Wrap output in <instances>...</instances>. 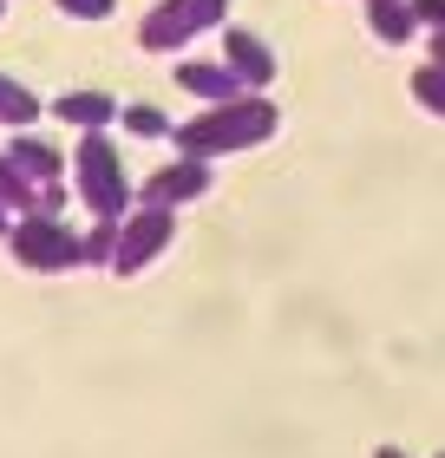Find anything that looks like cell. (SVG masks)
Returning <instances> with one entry per match:
<instances>
[{
  "instance_id": "9c48e42d",
  "label": "cell",
  "mask_w": 445,
  "mask_h": 458,
  "mask_svg": "<svg viewBox=\"0 0 445 458\" xmlns=\"http://www.w3.org/2000/svg\"><path fill=\"white\" fill-rule=\"evenodd\" d=\"M7 157H13L20 171H27V177L39 183V191H47V183H59V177H66V157H59V151H53L47 138H33V131H20V138L7 144Z\"/></svg>"
},
{
  "instance_id": "52a82bcc",
  "label": "cell",
  "mask_w": 445,
  "mask_h": 458,
  "mask_svg": "<svg viewBox=\"0 0 445 458\" xmlns=\"http://www.w3.org/2000/svg\"><path fill=\"white\" fill-rule=\"evenodd\" d=\"M177 86L197 98V106H229V98H243V72L229 66V59H184L177 66Z\"/></svg>"
},
{
  "instance_id": "5bb4252c",
  "label": "cell",
  "mask_w": 445,
  "mask_h": 458,
  "mask_svg": "<svg viewBox=\"0 0 445 458\" xmlns=\"http://www.w3.org/2000/svg\"><path fill=\"white\" fill-rule=\"evenodd\" d=\"M118 124H124L132 138H171V131H177V124L164 118L158 106H124V112H118Z\"/></svg>"
},
{
  "instance_id": "8fae6325",
  "label": "cell",
  "mask_w": 445,
  "mask_h": 458,
  "mask_svg": "<svg viewBox=\"0 0 445 458\" xmlns=\"http://www.w3.org/2000/svg\"><path fill=\"white\" fill-rule=\"evenodd\" d=\"M367 20H373V39H387V47H406V33H419L413 0H367Z\"/></svg>"
},
{
  "instance_id": "44dd1931",
  "label": "cell",
  "mask_w": 445,
  "mask_h": 458,
  "mask_svg": "<svg viewBox=\"0 0 445 458\" xmlns=\"http://www.w3.org/2000/svg\"><path fill=\"white\" fill-rule=\"evenodd\" d=\"M380 458H406V452H399V445H380Z\"/></svg>"
},
{
  "instance_id": "277c9868",
  "label": "cell",
  "mask_w": 445,
  "mask_h": 458,
  "mask_svg": "<svg viewBox=\"0 0 445 458\" xmlns=\"http://www.w3.org/2000/svg\"><path fill=\"white\" fill-rule=\"evenodd\" d=\"M7 249L20 268H33V276H59V268H79V236L59 216H13L7 229Z\"/></svg>"
},
{
  "instance_id": "ffe728a7",
  "label": "cell",
  "mask_w": 445,
  "mask_h": 458,
  "mask_svg": "<svg viewBox=\"0 0 445 458\" xmlns=\"http://www.w3.org/2000/svg\"><path fill=\"white\" fill-rule=\"evenodd\" d=\"M7 229H13V210H7V203H0V236H7Z\"/></svg>"
},
{
  "instance_id": "2e32d148",
  "label": "cell",
  "mask_w": 445,
  "mask_h": 458,
  "mask_svg": "<svg viewBox=\"0 0 445 458\" xmlns=\"http://www.w3.org/2000/svg\"><path fill=\"white\" fill-rule=\"evenodd\" d=\"M413 98H419L432 118H445V66H419V72H413Z\"/></svg>"
},
{
  "instance_id": "5b68a950",
  "label": "cell",
  "mask_w": 445,
  "mask_h": 458,
  "mask_svg": "<svg viewBox=\"0 0 445 458\" xmlns=\"http://www.w3.org/2000/svg\"><path fill=\"white\" fill-rule=\"evenodd\" d=\"M171 229H177V216H171V210H151V203H138L132 216H118L112 276H138L144 262H158L164 249H171Z\"/></svg>"
},
{
  "instance_id": "6da1fadb",
  "label": "cell",
  "mask_w": 445,
  "mask_h": 458,
  "mask_svg": "<svg viewBox=\"0 0 445 458\" xmlns=\"http://www.w3.org/2000/svg\"><path fill=\"white\" fill-rule=\"evenodd\" d=\"M177 151L184 157H229V151H249V144H269L275 138V106L262 92H243L229 98V106H203L190 124H177Z\"/></svg>"
},
{
  "instance_id": "e0dca14e",
  "label": "cell",
  "mask_w": 445,
  "mask_h": 458,
  "mask_svg": "<svg viewBox=\"0 0 445 458\" xmlns=\"http://www.w3.org/2000/svg\"><path fill=\"white\" fill-rule=\"evenodd\" d=\"M112 7H118V0H59V13H66V20H105Z\"/></svg>"
},
{
  "instance_id": "7c38bea8",
  "label": "cell",
  "mask_w": 445,
  "mask_h": 458,
  "mask_svg": "<svg viewBox=\"0 0 445 458\" xmlns=\"http://www.w3.org/2000/svg\"><path fill=\"white\" fill-rule=\"evenodd\" d=\"M39 197H47V191H39V183L20 171L7 151H0V203H7L13 216H39Z\"/></svg>"
},
{
  "instance_id": "9a60e30c",
  "label": "cell",
  "mask_w": 445,
  "mask_h": 458,
  "mask_svg": "<svg viewBox=\"0 0 445 458\" xmlns=\"http://www.w3.org/2000/svg\"><path fill=\"white\" fill-rule=\"evenodd\" d=\"M112 249H118V223H92V236H79V262L112 268Z\"/></svg>"
},
{
  "instance_id": "ac0fdd59",
  "label": "cell",
  "mask_w": 445,
  "mask_h": 458,
  "mask_svg": "<svg viewBox=\"0 0 445 458\" xmlns=\"http://www.w3.org/2000/svg\"><path fill=\"white\" fill-rule=\"evenodd\" d=\"M413 20L432 27V33H445V0H413Z\"/></svg>"
},
{
  "instance_id": "30bf717a",
  "label": "cell",
  "mask_w": 445,
  "mask_h": 458,
  "mask_svg": "<svg viewBox=\"0 0 445 458\" xmlns=\"http://www.w3.org/2000/svg\"><path fill=\"white\" fill-rule=\"evenodd\" d=\"M53 118L59 124H79V131H105V124L118 118V106L105 92H66V98H53Z\"/></svg>"
},
{
  "instance_id": "7a4b0ae2",
  "label": "cell",
  "mask_w": 445,
  "mask_h": 458,
  "mask_svg": "<svg viewBox=\"0 0 445 458\" xmlns=\"http://www.w3.org/2000/svg\"><path fill=\"white\" fill-rule=\"evenodd\" d=\"M73 191H79V203L92 210V223L132 216V177H124L118 144L105 138V131H86V138H79V151H73Z\"/></svg>"
},
{
  "instance_id": "d6986e66",
  "label": "cell",
  "mask_w": 445,
  "mask_h": 458,
  "mask_svg": "<svg viewBox=\"0 0 445 458\" xmlns=\"http://www.w3.org/2000/svg\"><path fill=\"white\" fill-rule=\"evenodd\" d=\"M432 66H445V33H432Z\"/></svg>"
},
{
  "instance_id": "ba28073f",
  "label": "cell",
  "mask_w": 445,
  "mask_h": 458,
  "mask_svg": "<svg viewBox=\"0 0 445 458\" xmlns=\"http://www.w3.org/2000/svg\"><path fill=\"white\" fill-rule=\"evenodd\" d=\"M223 59L243 72V86H249V92H262L269 79H275V53H269V39H262V33H249V27H223Z\"/></svg>"
},
{
  "instance_id": "4fadbf2b",
  "label": "cell",
  "mask_w": 445,
  "mask_h": 458,
  "mask_svg": "<svg viewBox=\"0 0 445 458\" xmlns=\"http://www.w3.org/2000/svg\"><path fill=\"white\" fill-rule=\"evenodd\" d=\"M33 118H39V98L13 72H0V124H33Z\"/></svg>"
},
{
  "instance_id": "8992f818",
  "label": "cell",
  "mask_w": 445,
  "mask_h": 458,
  "mask_svg": "<svg viewBox=\"0 0 445 458\" xmlns=\"http://www.w3.org/2000/svg\"><path fill=\"white\" fill-rule=\"evenodd\" d=\"M203 191H210V164L203 157H177V164H164V171L144 177L138 203H151V210H177V203H197Z\"/></svg>"
},
{
  "instance_id": "3957f363",
  "label": "cell",
  "mask_w": 445,
  "mask_h": 458,
  "mask_svg": "<svg viewBox=\"0 0 445 458\" xmlns=\"http://www.w3.org/2000/svg\"><path fill=\"white\" fill-rule=\"evenodd\" d=\"M223 20H229V0H158V7L138 20V47L144 53H177L197 33L223 27Z\"/></svg>"
}]
</instances>
